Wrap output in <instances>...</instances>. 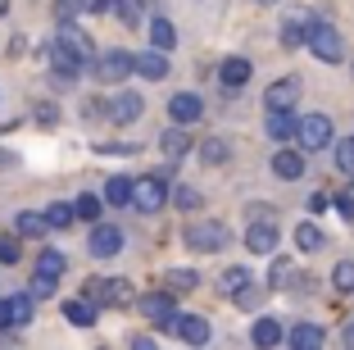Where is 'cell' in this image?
<instances>
[{
    "instance_id": "10",
    "label": "cell",
    "mask_w": 354,
    "mask_h": 350,
    "mask_svg": "<svg viewBox=\"0 0 354 350\" xmlns=\"http://www.w3.org/2000/svg\"><path fill=\"white\" fill-rule=\"evenodd\" d=\"M177 291H150V296H141V314H146L150 323H155V328H173L177 323V314H182V309H177Z\"/></svg>"
},
{
    "instance_id": "41",
    "label": "cell",
    "mask_w": 354,
    "mask_h": 350,
    "mask_svg": "<svg viewBox=\"0 0 354 350\" xmlns=\"http://www.w3.org/2000/svg\"><path fill=\"white\" fill-rule=\"evenodd\" d=\"M286 278H291V259H272L268 282H272V287H286Z\"/></svg>"
},
{
    "instance_id": "48",
    "label": "cell",
    "mask_w": 354,
    "mask_h": 350,
    "mask_svg": "<svg viewBox=\"0 0 354 350\" xmlns=\"http://www.w3.org/2000/svg\"><path fill=\"white\" fill-rule=\"evenodd\" d=\"M345 346H354V323H350V328H345Z\"/></svg>"
},
{
    "instance_id": "34",
    "label": "cell",
    "mask_w": 354,
    "mask_h": 350,
    "mask_svg": "<svg viewBox=\"0 0 354 350\" xmlns=\"http://www.w3.org/2000/svg\"><path fill=\"white\" fill-rule=\"evenodd\" d=\"M64 268H68V259H64L59 250L46 246L41 255H37V273H46V278H64Z\"/></svg>"
},
{
    "instance_id": "19",
    "label": "cell",
    "mask_w": 354,
    "mask_h": 350,
    "mask_svg": "<svg viewBox=\"0 0 354 350\" xmlns=\"http://www.w3.org/2000/svg\"><path fill=\"white\" fill-rule=\"evenodd\" d=\"M173 332H177V341H187V346H205L209 341V319H200V314H177Z\"/></svg>"
},
{
    "instance_id": "42",
    "label": "cell",
    "mask_w": 354,
    "mask_h": 350,
    "mask_svg": "<svg viewBox=\"0 0 354 350\" xmlns=\"http://www.w3.org/2000/svg\"><path fill=\"white\" fill-rule=\"evenodd\" d=\"M336 214L354 223V196H350V191H341V196H336Z\"/></svg>"
},
{
    "instance_id": "49",
    "label": "cell",
    "mask_w": 354,
    "mask_h": 350,
    "mask_svg": "<svg viewBox=\"0 0 354 350\" xmlns=\"http://www.w3.org/2000/svg\"><path fill=\"white\" fill-rule=\"evenodd\" d=\"M0 14H10V0H0Z\"/></svg>"
},
{
    "instance_id": "20",
    "label": "cell",
    "mask_w": 354,
    "mask_h": 350,
    "mask_svg": "<svg viewBox=\"0 0 354 350\" xmlns=\"http://www.w3.org/2000/svg\"><path fill=\"white\" fill-rule=\"evenodd\" d=\"M95 314H100V305H95L86 291H82V296H73V300H64V319L73 323V328H91Z\"/></svg>"
},
{
    "instance_id": "9",
    "label": "cell",
    "mask_w": 354,
    "mask_h": 350,
    "mask_svg": "<svg viewBox=\"0 0 354 350\" xmlns=\"http://www.w3.org/2000/svg\"><path fill=\"white\" fill-rule=\"evenodd\" d=\"M100 114L109 119V123H136L141 114H146V100H141V91H118V96H109V100L100 105Z\"/></svg>"
},
{
    "instance_id": "31",
    "label": "cell",
    "mask_w": 354,
    "mask_h": 350,
    "mask_svg": "<svg viewBox=\"0 0 354 350\" xmlns=\"http://www.w3.org/2000/svg\"><path fill=\"white\" fill-rule=\"evenodd\" d=\"M295 246H300L304 255H313V250H323V246H327L323 227H318V223H300V227H295Z\"/></svg>"
},
{
    "instance_id": "15",
    "label": "cell",
    "mask_w": 354,
    "mask_h": 350,
    "mask_svg": "<svg viewBox=\"0 0 354 350\" xmlns=\"http://www.w3.org/2000/svg\"><path fill=\"white\" fill-rule=\"evenodd\" d=\"M168 119H173V123H200V119H205V100H200L196 91H177L173 100H168Z\"/></svg>"
},
{
    "instance_id": "2",
    "label": "cell",
    "mask_w": 354,
    "mask_h": 350,
    "mask_svg": "<svg viewBox=\"0 0 354 350\" xmlns=\"http://www.w3.org/2000/svg\"><path fill=\"white\" fill-rule=\"evenodd\" d=\"M168 168H159V173H146V177H136L132 186V209L136 214H159V209L168 205Z\"/></svg>"
},
{
    "instance_id": "37",
    "label": "cell",
    "mask_w": 354,
    "mask_h": 350,
    "mask_svg": "<svg viewBox=\"0 0 354 350\" xmlns=\"http://www.w3.org/2000/svg\"><path fill=\"white\" fill-rule=\"evenodd\" d=\"M332 287L336 291H354V259H341V264L332 268Z\"/></svg>"
},
{
    "instance_id": "43",
    "label": "cell",
    "mask_w": 354,
    "mask_h": 350,
    "mask_svg": "<svg viewBox=\"0 0 354 350\" xmlns=\"http://www.w3.org/2000/svg\"><path fill=\"white\" fill-rule=\"evenodd\" d=\"M37 123H59V110H55L50 100H46V105H37Z\"/></svg>"
},
{
    "instance_id": "5",
    "label": "cell",
    "mask_w": 354,
    "mask_h": 350,
    "mask_svg": "<svg viewBox=\"0 0 354 350\" xmlns=\"http://www.w3.org/2000/svg\"><path fill=\"white\" fill-rule=\"evenodd\" d=\"M309 51L318 55L323 64H341V60H345V42H341V32H336L327 19H313V28H309Z\"/></svg>"
},
{
    "instance_id": "27",
    "label": "cell",
    "mask_w": 354,
    "mask_h": 350,
    "mask_svg": "<svg viewBox=\"0 0 354 350\" xmlns=\"http://www.w3.org/2000/svg\"><path fill=\"white\" fill-rule=\"evenodd\" d=\"M146 32H150V46H159V51H173V46H177V28L164 19V14H155Z\"/></svg>"
},
{
    "instance_id": "14",
    "label": "cell",
    "mask_w": 354,
    "mask_h": 350,
    "mask_svg": "<svg viewBox=\"0 0 354 350\" xmlns=\"http://www.w3.org/2000/svg\"><path fill=\"white\" fill-rule=\"evenodd\" d=\"M250 73H254V64L245 60V55H227V60L218 64V82H223V91H241V87L250 82Z\"/></svg>"
},
{
    "instance_id": "24",
    "label": "cell",
    "mask_w": 354,
    "mask_h": 350,
    "mask_svg": "<svg viewBox=\"0 0 354 350\" xmlns=\"http://www.w3.org/2000/svg\"><path fill=\"white\" fill-rule=\"evenodd\" d=\"M46 223H50V232L73 227L77 223V205H68V200H50V205H46Z\"/></svg>"
},
{
    "instance_id": "8",
    "label": "cell",
    "mask_w": 354,
    "mask_h": 350,
    "mask_svg": "<svg viewBox=\"0 0 354 350\" xmlns=\"http://www.w3.org/2000/svg\"><path fill=\"white\" fill-rule=\"evenodd\" d=\"M336 137L332 119L327 114H304L300 119V132H295V141H300V150H327Z\"/></svg>"
},
{
    "instance_id": "36",
    "label": "cell",
    "mask_w": 354,
    "mask_h": 350,
    "mask_svg": "<svg viewBox=\"0 0 354 350\" xmlns=\"http://www.w3.org/2000/svg\"><path fill=\"white\" fill-rule=\"evenodd\" d=\"M336 168L354 177V137H341V141H336Z\"/></svg>"
},
{
    "instance_id": "38",
    "label": "cell",
    "mask_w": 354,
    "mask_h": 350,
    "mask_svg": "<svg viewBox=\"0 0 354 350\" xmlns=\"http://www.w3.org/2000/svg\"><path fill=\"white\" fill-rule=\"evenodd\" d=\"M173 205H177V209H187V214H191V209H200L205 200H200V191H196V186H177V191H173Z\"/></svg>"
},
{
    "instance_id": "21",
    "label": "cell",
    "mask_w": 354,
    "mask_h": 350,
    "mask_svg": "<svg viewBox=\"0 0 354 350\" xmlns=\"http://www.w3.org/2000/svg\"><path fill=\"white\" fill-rule=\"evenodd\" d=\"M295 132H300V119H295L291 110H272V114H268V137H272L277 146L295 141Z\"/></svg>"
},
{
    "instance_id": "7",
    "label": "cell",
    "mask_w": 354,
    "mask_h": 350,
    "mask_svg": "<svg viewBox=\"0 0 354 350\" xmlns=\"http://www.w3.org/2000/svg\"><path fill=\"white\" fill-rule=\"evenodd\" d=\"M32 314H37V296H32V291H14V296H0V332L28 328Z\"/></svg>"
},
{
    "instance_id": "32",
    "label": "cell",
    "mask_w": 354,
    "mask_h": 350,
    "mask_svg": "<svg viewBox=\"0 0 354 350\" xmlns=\"http://www.w3.org/2000/svg\"><path fill=\"white\" fill-rule=\"evenodd\" d=\"M73 205H77V218H82V223H100V214H104V205H109V200H104V196H91V191H82Z\"/></svg>"
},
{
    "instance_id": "13",
    "label": "cell",
    "mask_w": 354,
    "mask_h": 350,
    "mask_svg": "<svg viewBox=\"0 0 354 350\" xmlns=\"http://www.w3.org/2000/svg\"><path fill=\"white\" fill-rule=\"evenodd\" d=\"M277 223H272L268 214L259 218V223H250L245 227V250H250V255H272V250H277Z\"/></svg>"
},
{
    "instance_id": "44",
    "label": "cell",
    "mask_w": 354,
    "mask_h": 350,
    "mask_svg": "<svg viewBox=\"0 0 354 350\" xmlns=\"http://www.w3.org/2000/svg\"><path fill=\"white\" fill-rule=\"evenodd\" d=\"M55 5H59V19H68L73 10H82V5H91V0H55Z\"/></svg>"
},
{
    "instance_id": "18",
    "label": "cell",
    "mask_w": 354,
    "mask_h": 350,
    "mask_svg": "<svg viewBox=\"0 0 354 350\" xmlns=\"http://www.w3.org/2000/svg\"><path fill=\"white\" fill-rule=\"evenodd\" d=\"M136 73H141L146 82H164V78H168V51H159V46L141 51V55H136Z\"/></svg>"
},
{
    "instance_id": "25",
    "label": "cell",
    "mask_w": 354,
    "mask_h": 350,
    "mask_svg": "<svg viewBox=\"0 0 354 350\" xmlns=\"http://www.w3.org/2000/svg\"><path fill=\"white\" fill-rule=\"evenodd\" d=\"M286 341H291L295 350H313V346H323V341H327V332L318 328V323H295Z\"/></svg>"
},
{
    "instance_id": "26",
    "label": "cell",
    "mask_w": 354,
    "mask_h": 350,
    "mask_svg": "<svg viewBox=\"0 0 354 350\" xmlns=\"http://www.w3.org/2000/svg\"><path fill=\"white\" fill-rule=\"evenodd\" d=\"M132 177H123V173H114L109 177V182H104V200H109V205L114 209H123V205H132Z\"/></svg>"
},
{
    "instance_id": "46",
    "label": "cell",
    "mask_w": 354,
    "mask_h": 350,
    "mask_svg": "<svg viewBox=\"0 0 354 350\" xmlns=\"http://www.w3.org/2000/svg\"><path fill=\"white\" fill-rule=\"evenodd\" d=\"M327 205H332V200H327V196H323V191H313V196H309V214H323V209H327Z\"/></svg>"
},
{
    "instance_id": "47",
    "label": "cell",
    "mask_w": 354,
    "mask_h": 350,
    "mask_svg": "<svg viewBox=\"0 0 354 350\" xmlns=\"http://www.w3.org/2000/svg\"><path fill=\"white\" fill-rule=\"evenodd\" d=\"M14 164V155H5V150H0V168H10Z\"/></svg>"
},
{
    "instance_id": "11",
    "label": "cell",
    "mask_w": 354,
    "mask_h": 350,
    "mask_svg": "<svg viewBox=\"0 0 354 350\" xmlns=\"http://www.w3.org/2000/svg\"><path fill=\"white\" fill-rule=\"evenodd\" d=\"M123 227L118 223H91V237H86V250H91L95 259H114L118 250H123Z\"/></svg>"
},
{
    "instance_id": "40",
    "label": "cell",
    "mask_w": 354,
    "mask_h": 350,
    "mask_svg": "<svg viewBox=\"0 0 354 350\" xmlns=\"http://www.w3.org/2000/svg\"><path fill=\"white\" fill-rule=\"evenodd\" d=\"M23 250H19V237H0V264H19Z\"/></svg>"
},
{
    "instance_id": "12",
    "label": "cell",
    "mask_w": 354,
    "mask_h": 350,
    "mask_svg": "<svg viewBox=\"0 0 354 350\" xmlns=\"http://www.w3.org/2000/svg\"><path fill=\"white\" fill-rule=\"evenodd\" d=\"M309 28H313L309 10H286V19H281V46H286V51L309 46Z\"/></svg>"
},
{
    "instance_id": "6",
    "label": "cell",
    "mask_w": 354,
    "mask_h": 350,
    "mask_svg": "<svg viewBox=\"0 0 354 350\" xmlns=\"http://www.w3.org/2000/svg\"><path fill=\"white\" fill-rule=\"evenodd\" d=\"M41 55L50 60V73H55V78H64V82H73V78H82V69H91V64H86L73 46H64L59 37H55V42H46Z\"/></svg>"
},
{
    "instance_id": "39",
    "label": "cell",
    "mask_w": 354,
    "mask_h": 350,
    "mask_svg": "<svg viewBox=\"0 0 354 350\" xmlns=\"http://www.w3.org/2000/svg\"><path fill=\"white\" fill-rule=\"evenodd\" d=\"M55 287H59V278H46V273H37V278H32V296H37V300H50L55 296Z\"/></svg>"
},
{
    "instance_id": "35",
    "label": "cell",
    "mask_w": 354,
    "mask_h": 350,
    "mask_svg": "<svg viewBox=\"0 0 354 350\" xmlns=\"http://www.w3.org/2000/svg\"><path fill=\"white\" fill-rule=\"evenodd\" d=\"M109 10H114L118 23H127V28L141 23V0H109Z\"/></svg>"
},
{
    "instance_id": "16",
    "label": "cell",
    "mask_w": 354,
    "mask_h": 350,
    "mask_svg": "<svg viewBox=\"0 0 354 350\" xmlns=\"http://www.w3.org/2000/svg\"><path fill=\"white\" fill-rule=\"evenodd\" d=\"M295 100H300V78H277V82L263 91V110H295Z\"/></svg>"
},
{
    "instance_id": "33",
    "label": "cell",
    "mask_w": 354,
    "mask_h": 350,
    "mask_svg": "<svg viewBox=\"0 0 354 350\" xmlns=\"http://www.w3.org/2000/svg\"><path fill=\"white\" fill-rule=\"evenodd\" d=\"M200 159H205V164H227L232 146L223 141V137H209V141H200Z\"/></svg>"
},
{
    "instance_id": "3",
    "label": "cell",
    "mask_w": 354,
    "mask_h": 350,
    "mask_svg": "<svg viewBox=\"0 0 354 350\" xmlns=\"http://www.w3.org/2000/svg\"><path fill=\"white\" fill-rule=\"evenodd\" d=\"M91 73H95V82H104V87H118V82H127L136 73V55L132 51H100L95 55V64H91Z\"/></svg>"
},
{
    "instance_id": "17",
    "label": "cell",
    "mask_w": 354,
    "mask_h": 350,
    "mask_svg": "<svg viewBox=\"0 0 354 350\" xmlns=\"http://www.w3.org/2000/svg\"><path fill=\"white\" fill-rule=\"evenodd\" d=\"M272 173H277L281 182H300V177H304V150L281 146V150L272 155Z\"/></svg>"
},
{
    "instance_id": "1",
    "label": "cell",
    "mask_w": 354,
    "mask_h": 350,
    "mask_svg": "<svg viewBox=\"0 0 354 350\" xmlns=\"http://www.w3.org/2000/svg\"><path fill=\"white\" fill-rule=\"evenodd\" d=\"M182 241H187L191 250H200V255H218V250L232 246V227L218 223V218H196V223H187Z\"/></svg>"
},
{
    "instance_id": "30",
    "label": "cell",
    "mask_w": 354,
    "mask_h": 350,
    "mask_svg": "<svg viewBox=\"0 0 354 350\" xmlns=\"http://www.w3.org/2000/svg\"><path fill=\"white\" fill-rule=\"evenodd\" d=\"M14 232H19V237H46V232H50V223H46V214L23 209V214L14 218Z\"/></svg>"
},
{
    "instance_id": "50",
    "label": "cell",
    "mask_w": 354,
    "mask_h": 350,
    "mask_svg": "<svg viewBox=\"0 0 354 350\" xmlns=\"http://www.w3.org/2000/svg\"><path fill=\"white\" fill-rule=\"evenodd\" d=\"M254 5H281V0H254Z\"/></svg>"
},
{
    "instance_id": "45",
    "label": "cell",
    "mask_w": 354,
    "mask_h": 350,
    "mask_svg": "<svg viewBox=\"0 0 354 350\" xmlns=\"http://www.w3.org/2000/svg\"><path fill=\"white\" fill-rule=\"evenodd\" d=\"M100 155H136V146H127V141H123V146H114V141H104V146H100Z\"/></svg>"
},
{
    "instance_id": "4",
    "label": "cell",
    "mask_w": 354,
    "mask_h": 350,
    "mask_svg": "<svg viewBox=\"0 0 354 350\" xmlns=\"http://www.w3.org/2000/svg\"><path fill=\"white\" fill-rule=\"evenodd\" d=\"M82 291L100 309H123V305H132V300H136V291H132V282H127V278H86Z\"/></svg>"
},
{
    "instance_id": "28",
    "label": "cell",
    "mask_w": 354,
    "mask_h": 350,
    "mask_svg": "<svg viewBox=\"0 0 354 350\" xmlns=\"http://www.w3.org/2000/svg\"><path fill=\"white\" fill-rule=\"evenodd\" d=\"M250 341H254V346H281V323L268 319V314H263V319H254Z\"/></svg>"
},
{
    "instance_id": "51",
    "label": "cell",
    "mask_w": 354,
    "mask_h": 350,
    "mask_svg": "<svg viewBox=\"0 0 354 350\" xmlns=\"http://www.w3.org/2000/svg\"><path fill=\"white\" fill-rule=\"evenodd\" d=\"M345 191H350V196H354V177H350V186H345Z\"/></svg>"
},
{
    "instance_id": "22",
    "label": "cell",
    "mask_w": 354,
    "mask_h": 350,
    "mask_svg": "<svg viewBox=\"0 0 354 350\" xmlns=\"http://www.w3.org/2000/svg\"><path fill=\"white\" fill-rule=\"evenodd\" d=\"M250 282H254V273H250V268H245V264H232L227 273L218 278V291H223V296H232V300H236L241 291L250 287Z\"/></svg>"
},
{
    "instance_id": "29",
    "label": "cell",
    "mask_w": 354,
    "mask_h": 350,
    "mask_svg": "<svg viewBox=\"0 0 354 350\" xmlns=\"http://www.w3.org/2000/svg\"><path fill=\"white\" fill-rule=\"evenodd\" d=\"M164 282H168V291L187 296V291H196V287H200V273H196V268H168Z\"/></svg>"
},
{
    "instance_id": "23",
    "label": "cell",
    "mask_w": 354,
    "mask_h": 350,
    "mask_svg": "<svg viewBox=\"0 0 354 350\" xmlns=\"http://www.w3.org/2000/svg\"><path fill=\"white\" fill-rule=\"evenodd\" d=\"M159 146H164L168 159H182V155L191 150V137H187V123H173L164 137H159Z\"/></svg>"
}]
</instances>
